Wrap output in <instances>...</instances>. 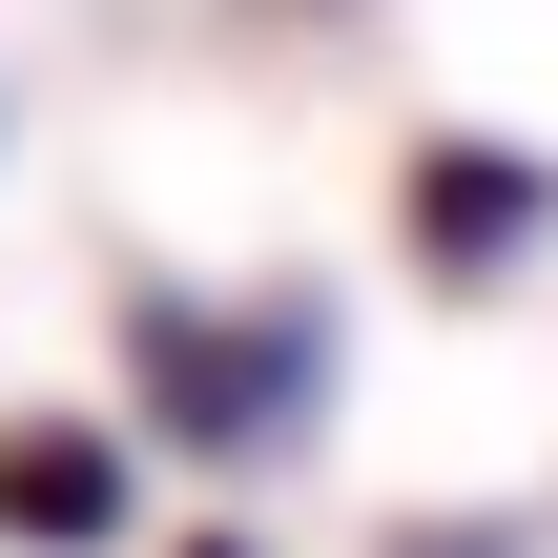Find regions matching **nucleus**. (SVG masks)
Segmentation results:
<instances>
[{"instance_id": "nucleus-1", "label": "nucleus", "mask_w": 558, "mask_h": 558, "mask_svg": "<svg viewBox=\"0 0 558 558\" xmlns=\"http://www.w3.org/2000/svg\"><path fill=\"white\" fill-rule=\"evenodd\" d=\"M124 373H145V414H166L186 456H269V435L311 414L331 331H311V290H269V311H186V290H145V311H124Z\"/></svg>"}, {"instance_id": "nucleus-2", "label": "nucleus", "mask_w": 558, "mask_h": 558, "mask_svg": "<svg viewBox=\"0 0 558 558\" xmlns=\"http://www.w3.org/2000/svg\"><path fill=\"white\" fill-rule=\"evenodd\" d=\"M538 228H558L538 145H414V269H435V290H497Z\"/></svg>"}, {"instance_id": "nucleus-3", "label": "nucleus", "mask_w": 558, "mask_h": 558, "mask_svg": "<svg viewBox=\"0 0 558 558\" xmlns=\"http://www.w3.org/2000/svg\"><path fill=\"white\" fill-rule=\"evenodd\" d=\"M0 538H21V558H104V538H124V435L0 414Z\"/></svg>"}, {"instance_id": "nucleus-4", "label": "nucleus", "mask_w": 558, "mask_h": 558, "mask_svg": "<svg viewBox=\"0 0 558 558\" xmlns=\"http://www.w3.org/2000/svg\"><path fill=\"white\" fill-rule=\"evenodd\" d=\"M414 558H518V538H476V518H435V538H414Z\"/></svg>"}, {"instance_id": "nucleus-5", "label": "nucleus", "mask_w": 558, "mask_h": 558, "mask_svg": "<svg viewBox=\"0 0 558 558\" xmlns=\"http://www.w3.org/2000/svg\"><path fill=\"white\" fill-rule=\"evenodd\" d=\"M186 558H248V538H186Z\"/></svg>"}]
</instances>
